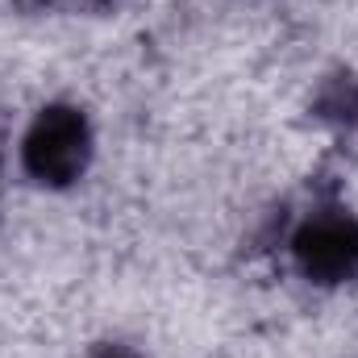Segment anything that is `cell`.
Listing matches in <instances>:
<instances>
[{"instance_id": "obj_1", "label": "cell", "mask_w": 358, "mask_h": 358, "mask_svg": "<svg viewBox=\"0 0 358 358\" xmlns=\"http://www.w3.org/2000/svg\"><path fill=\"white\" fill-rule=\"evenodd\" d=\"M88 150H92V134L88 121L80 108H67V104H55V108H42L25 134V146H21V159H25V171L38 179V183H71L80 179V171L88 167Z\"/></svg>"}, {"instance_id": "obj_2", "label": "cell", "mask_w": 358, "mask_h": 358, "mask_svg": "<svg viewBox=\"0 0 358 358\" xmlns=\"http://www.w3.org/2000/svg\"><path fill=\"white\" fill-rule=\"evenodd\" d=\"M296 267L317 283H342L358 275V221L346 213L313 217L292 242Z\"/></svg>"}, {"instance_id": "obj_3", "label": "cell", "mask_w": 358, "mask_h": 358, "mask_svg": "<svg viewBox=\"0 0 358 358\" xmlns=\"http://www.w3.org/2000/svg\"><path fill=\"white\" fill-rule=\"evenodd\" d=\"M104 358H129V355H121V350H108V355H104Z\"/></svg>"}]
</instances>
